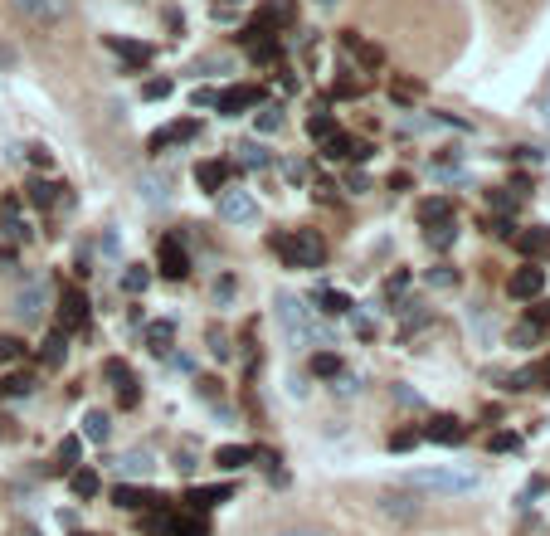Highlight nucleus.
Returning a JSON list of instances; mask_svg holds the SVG:
<instances>
[{
    "label": "nucleus",
    "mask_w": 550,
    "mask_h": 536,
    "mask_svg": "<svg viewBox=\"0 0 550 536\" xmlns=\"http://www.w3.org/2000/svg\"><path fill=\"white\" fill-rule=\"evenodd\" d=\"M268 249L283 259L288 268H322L327 264V239L317 230H283L268 234Z\"/></svg>",
    "instance_id": "1"
},
{
    "label": "nucleus",
    "mask_w": 550,
    "mask_h": 536,
    "mask_svg": "<svg viewBox=\"0 0 550 536\" xmlns=\"http://www.w3.org/2000/svg\"><path fill=\"white\" fill-rule=\"evenodd\" d=\"M404 488H419V493H443V498H463L477 488L473 468H414L404 478Z\"/></svg>",
    "instance_id": "2"
},
{
    "label": "nucleus",
    "mask_w": 550,
    "mask_h": 536,
    "mask_svg": "<svg viewBox=\"0 0 550 536\" xmlns=\"http://www.w3.org/2000/svg\"><path fill=\"white\" fill-rule=\"evenodd\" d=\"M273 312H278L283 342L293 346V351L317 342V322H312V312H307V303H302L297 293H278V298H273Z\"/></svg>",
    "instance_id": "3"
},
{
    "label": "nucleus",
    "mask_w": 550,
    "mask_h": 536,
    "mask_svg": "<svg viewBox=\"0 0 550 536\" xmlns=\"http://www.w3.org/2000/svg\"><path fill=\"white\" fill-rule=\"evenodd\" d=\"M49 278H30V283H20V293L10 298V312H15V322L20 327H39L44 322V303H49Z\"/></svg>",
    "instance_id": "4"
},
{
    "label": "nucleus",
    "mask_w": 550,
    "mask_h": 536,
    "mask_svg": "<svg viewBox=\"0 0 550 536\" xmlns=\"http://www.w3.org/2000/svg\"><path fill=\"white\" fill-rule=\"evenodd\" d=\"M156 268H161V278L166 283H185L190 278V249L181 244V234H161L156 239Z\"/></svg>",
    "instance_id": "5"
},
{
    "label": "nucleus",
    "mask_w": 550,
    "mask_h": 536,
    "mask_svg": "<svg viewBox=\"0 0 550 536\" xmlns=\"http://www.w3.org/2000/svg\"><path fill=\"white\" fill-rule=\"evenodd\" d=\"M103 376H108V385H112V395H117V405L122 410H137L142 405V381H137V371L127 366V361H103Z\"/></svg>",
    "instance_id": "6"
},
{
    "label": "nucleus",
    "mask_w": 550,
    "mask_h": 536,
    "mask_svg": "<svg viewBox=\"0 0 550 536\" xmlns=\"http://www.w3.org/2000/svg\"><path fill=\"white\" fill-rule=\"evenodd\" d=\"M88 298L78 293V288H69L64 298H59V317H54V332H64V337H74V332H83L88 327Z\"/></svg>",
    "instance_id": "7"
},
{
    "label": "nucleus",
    "mask_w": 550,
    "mask_h": 536,
    "mask_svg": "<svg viewBox=\"0 0 550 536\" xmlns=\"http://www.w3.org/2000/svg\"><path fill=\"white\" fill-rule=\"evenodd\" d=\"M10 5H15L30 25H44V30L59 25V20H69V10H74V0H10Z\"/></svg>",
    "instance_id": "8"
},
{
    "label": "nucleus",
    "mask_w": 550,
    "mask_h": 536,
    "mask_svg": "<svg viewBox=\"0 0 550 536\" xmlns=\"http://www.w3.org/2000/svg\"><path fill=\"white\" fill-rule=\"evenodd\" d=\"M419 439H429V444H448V449H458L463 439H468V424L458 420V415H434V420L419 429Z\"/></svg>",
    "instance_id": "9"
},
{
    "label": "nucleus",
    "mask_w": 550,
    "mask_h": 536,
    "mask_svg": "<svg viewBox=\"0 0 550 536\" xmlns=\"http://www.w3.org/2000/svg\"><path fill=\"white\" fill-rule=\"evenodd\" d=\"M322 156H331V161H361V166H366L370 156H375V147H370V142H356L351 132H331L327 142H322Z\"/></svg>",
    "instance_id": "10"
},
{
    "label": "nucleus",
    "mask_w": 550,
    "mask_h": 536,
    "mask_svg": "<svg viewBox=\"0 0 550 536\" xmlns=\"http://www.w3.org/2000/svg\"><path fill=\"white\" fill-rule=\"evenodd\" d=\"M239 44H244V54H249L254 64H273V59L283 54L278 35H273V30H258V25H249V30L239 35Z\"/></svg>",
    "instance_id": "11"
},
{
    "label": "nucleus",
    "mask_w": 550,
    "mask_h": 536,
    "mask_svg": "<svg viewBox=\"0 0 550 536\" xmlns=\"http://www.w3.org/2000/svg\"><path fill=\"white\" fill-rule=\"evenodd\" d=\"M220 220L224 225H249V220H258V200L249 191H220Z\"/></svg>",
    "instance_id": "12"
},
{
    "label": "nucleus",
    "mask_w": 550,
    "mask_h": 536,
    "mask_svg": "<svg viewBox=\"0 0 550 536\" xmlns=\"http://www.w3.org/2000/svg\"><path fill=\"white\" fill-rule=\"evenodd\" d=\"M502 385H507L512 395H526V390H550V356H546V361L521 366V371H512V376H502Z\"/></svg>",
    "instance_id": "13"
},
{
    "label": "nucleus",
    "mask_w": 550,
    "mask_h": 536,
    "mask_svg": "<svg viewBox=\"0 0 550 536\" xmlns=\"http://www.w3.org/2000/svg\"><path fill=\"white\" fill-rule=\"evenodd\" d=\"M258 103H263V88H258V83H239V88H224L220 98H215V108H220L224 117L249 113V108H258Z\"/></svg>",
    "instance_id": "14"
},
{
    "label": "nucleus",
    "mask_w": 550,
    "mask_h": 536,
    "mask_svg": "<svg viewBox=\"0 0 550 536\" xmlns=\"http://www.w3.org/2000/svg\"><path fill=\"white\" fill-rule=\"evenodd\" d=\"M541 288H546V268H541V264L516 268L512 278H507V293H512L516 303H531V298H541Z\"/></svg>",
    "instance_id": "15"
},
{
    "label": "nucleus",
    "mask_w": 550,
    "mask_h": 536,
    "mask_svg": "<svg viewBox=\"0 0 550 536\" xmlns=\"http://www.w3.org/2000/svg\"><path fill=\"white\" fill-rule=\"evenodd\" d=\"M161 463H156V454L151 449H127L122 459H117V483H142V478H151Z\"/></svg>",
    "instance_id": "16"
},
{
    "label": "nucleus",
    "mask_w": 550,
    "mask_h": 536,
    "mask_svg": "<svg viewBox=\"0 0 550 536\" xmlns=\"http://www.w3.org/2000/svg\"><path fill=\"white\" fill-rule=\"evenodd\" d=\"M229 176H234V161H224V156H215V161H200V166H195V186H200L205 195L229 191Z\"/></svg>",
    "instance_id": "17"
},
{
    "label": "nucleus",
    "mask_w": 550,
    "mask_h": 536,
    "mask_svg": "<svg viewBox=\"0 0 550 536\" xmlns=\"http://www.w3.org/2000/svg\"><path fill=\"white\" fill-rule=\"evenodd\" d=\"M200 137V122L195 117H185V122H171V127H161V132H151V152H171V147H185V142H195Z\"/></svg>",
    "instance_id": "18"
},
{
    "label": "nucleus",
    "mask_w": 550,
    "mask_h": 536,
    "mask_svg": "<svg viewBox=\"0 0 550 536\" xmlns=\"http://www.w3.org/2000/svg\"><path fill=\"white\" fill-rule=\"evenodd\" d=\"M297 20V0H263L254 10V25L258 30H283Z\"/></svg>",
    "instance_id": "19"
},
{
    "label": "nucleus",
    "mask_w": 550,
    "mask_h": 536,
    "mask_svg": "<svg viewBox=\"0 0 550 536\" xmlns=\"http://www.w3.org/2000/svg\"><path fill=\"white\" fill-rule=\"evenodd\" d=\"M234 498V483H205V488H190L185 493V512H210V507H220V502Z\"/></svg>",
    "instance_id": "20"
},
{
    "label": "nucleus",
    "mask_w": 550,
    "mask_h": 536,
    "mask_svg": "<svg viewBox=\"0 0 550 536\" xmlns=\"http://www.w3.org/2000/svg\"><path fill=\"white\" fill-rule=\"evenodd\" d=\"M112 502H117L122 512H147V507H156V502H166V498H156L142 483H117V488H112Z\"/></svg>",
    "instance_id": "21"
},
{
    "label": "nucleus",
    "mask_w": 550,
    "mask_h": 536,
    "mask_svg": "<svg viewBox=\"0 0 550 536\" xmlns=\"http://www.w3.org/2000/svg\"><path fill=\"white\" fill-rule=\"evenodd\" d=\"M516 254H526V259H541L550 254V225H531V230H516L512 234Z\"/></svg>",
    "instance_id": "22"
},
{
    "label": "nucleus",
    "mask_w": 550,
    "mask_h": 536,
    "mask_svg": "<svg viewBox=\"0 0 550 536\" xmlns=\"http://www.w3.org/2000/svg\"><path fill=\"white\" fill-rule=\"evenodd\" d=\"M380 507H385V517H395V522H414L424 507H419V498L409 493V488H400V493H385L380 498Z\"/></svg>",
    "instance_id": "23"
},
{
    "label": "nucleus",
    "mask_w": 550,
    "mask_h": 536,
    "mask_svg": "<svg viewBox=\"0 0 550 536\" xmlns=\"http://www.w3.org/2000/svg\"><path fill=\"white\" fill-rule=\"evenodd\" d=\"M59 191H64L59 181H44V176H35V181L25 186V200H30L35 210H54V205H59Z\"/></svg>",
    "instance_id": "24"
},
{
    "label": "nucleus",
    "mask_w": 550,
    "mask_h": 536,
    "mask_svg": "<svg viewBox=\"0 0 550 536\" xmlns=\"http://www.w3.org/2000/svg\"><path fill=\"white\" fill-rule=\"evenodd\" d=\"M254 459H258L254 444H224V449H215V463H220L224 473H234V468H249Z\"/></svg>",
    "instance_id": "25"
},
{
    "label": "nucleus",
    "mask_w": 550,
    "mask_h": 536,
    "mask_svg": "<svg viewBox=\"0 0 550 536\" xmlns=\"http://www.w3.org/2000/svg\"><path fill=\"white\" fill-rule=\"evenodd\" d=\"M83 439H88V444H108L112 439V415L108 410H83Z\"/></svg>",
    "instance_id": "26"
},
{
    "label": "nucleus",
    "mask_w": 550,
    "mask_h": 536,
    "mask_svg": "<svg viewBox=\"0 0 550 536\" xmlns=\"http://www.w3.org/2000/svg\"><path fill=\"white\" fill-rule=\"evenodd\" d=\"M69 488H74L78 502H88L103 493V478H98V468H74V473H69Z\"/></svg>",
    "instance_id": "27"
},
{
    "label": "nucleus",
    "mask_w": 550,
    "mask_h": 536,
    "mask_svg": "<svg viewBox=\"0 0 550 536\" xmlns=\"http://www.w3.org/2000/svg\"><path fill=\"white\" fill-rule=\"evenodd\" d=\"M312 303L322 307V317H346V312L356 307L346 293H341V288H317V293H312Z\"/></svg>",
    "instance_id": "28"
},
{
    "label": "nucleus",
    "mask_w": 550,
    "mask_h": 536,
    "mask_svg": "<svg viewBox=\"0 0 550 536\" xmlns=\"http://www.w3.org/2000/svg\"><path fill=\"white\" fill-rule=\"evenodd\" d=\"M108 44H112V54H117L127 69H147V64H151V49H147V44H132V39H108Z\"/></svg>",
    "instance_id": "29"
},
{
    "label": "nucleus",
    "mask_w": 550,
    "mask_h": 536,
    "mask_svg": "<svg viewBox=\"0 0 550 536\" xmlns=\"http://www.w3.org/2000/svg\"><path fill=\"white\" fill-rule=\"evenodd\" d=\"M69 337H64V332H49V337H44V346H39V361H44V366H49V371H59V366H64V356H69Z\"/></svg>",
    "instance_id": "30"
},
{
    "label": "nucleus",
    "mask_w": 550,
    "mask_h": 536,
    "mask_svg": "<svg viewBox=\"0 0 550 536\" xmlns=\"http://www.w3.org/2000/svg\"><path fill=\"white\" fill-rule=\"evenodd\" d=\"M171 342H176V327H171V322H151L147 327V351L151 356H166Z\"/></svg>",
    "instance_id": "31"
},
{
    "label": "nucleus",
    "mask_w": 550,
    "mask_h": 536,
    "mask_svg": "<svg viewBox=\"0 0 550 536\" xmlns=\"http://www.w3.org/2000/svg\"><path fill=\"white\" fill-rule=\"evenodd\" d=\"M443 220H453V205H448L443 195H434V200L419 205V225H424V230H429V225H443Z\"/></svg>",
    "instance_id": "32"
},
{
    "label": "nucleus",
    "mask_w": 550,
    "mask_h": 536,
    "mask_svg": "<svg viewBox=\"0 0 550 536\" xmlns=\"http://www.w3.org/2000/svg\"><path fill=\"white\" fill-rule=\"evenodd\" d=\"M331 132H336V117H331L327 108H312V113H307V137H312V142H327Z\"/></svg>",
    "instance_id": "33"
},
{
    "label": "nucleus",
    "mask_w": 550,
    "mask_h": 536,
    "mask_svg": "<svg viewBox=\"0 0 550 536\" xmlns=\"http://www.w3.org/2000/svg\"><path fill=\"white\" fill-rule=\"evenodd\" d=\"M234 152H239V161H234V166H249V171H263V166H268V152H263L258 142H239Z\"/></svg>",
    "instance_id": "34"
},
{
    "label": "nucleus",
    "mask_w": 550,
    "mask_h": 536,
    "mask_svg": "<svg viewBox=\"0 0 550 536\" xmlns=\"http://www.w3.org/2000/svg\"><path fill=\"white\" fill-rule=\"evenodd\" d=\"M176 536H210V522H205V512H190V517H176Z\"/></svg>",
    "instance_id": "35"
},
{
    "label": "nucleus",
    "mask_w": 550,
    "mask_h": 536,
    "mask_svg": "<svg viewBox=\"0 0 550 536\" xmlns=\"http://www.w3.org/2000/svg\"><path fill=\"white\" fill-rule=\"evenodd\" d=\"M78 454H83V434H69V439L59 444V463H54V473H64L69 463H78Z\"/></svg>",
    "instance_id": "36"
},
{
    "label": "nucleus",
    "mask_w": 550,
    "mask_h": 536,
    "mask_svg": "<svg viewBox=\"0 0 550 536\" xmlns=\"http://www.w3.org/2000/svg\"><path fill=\"white\" fill-rule=\"evenodd\" d=\"M147 283H151L147 268H142V264H127V273H122V293H132V298H137V293H142Z\"/></svg>",
    "instance_id": "37"
},
{
    "label": "nucleus",
    "mask_w": 550,
    "mask_h": 536,
    "mask_svg": "<svg viewBox=\"0 0 550 536\" xmlns=\"http://www.w3.org/2000/svg\"><path fill=\"white\" fill-rule=\"evenodd\" d=\"M424 239H429L434 249H448V244L458 239V225H453V220H443V225H429V230H424Z\"/></svg>",
    "instance_id": "38"
},
{
    "label": "nucleus",
    "mask_w": 550,
    "mask_h": 536,
    "mask_svg": "<svg viewBox=\"0 0 550 536\" xmlns=\"http://www.w3.org/2000/svg\"><path fill=\"white\" fill-rule=\"evenodd\" d=\"M312 371H317V376H341V356H336V351H317V356H312Z\"/></svg>",
    "instance_id": "39"
},
{
    "label": "nucleus",
    "mask_w": 550,
    "mask_h": 536,
    "mask_svg": "<svg viewBox=\"0 0 550 536\" xmlns=\"http://www.w3.org/2000/svg\"><path fill=\"white\" fill-rule=\"evenodd\" d=\"M536 5H541V0H492V10H502V15H516V20H521V15H531Z\"/></svg>",
    "instance_id": "40"
},
{
    "label": "nucleus",
    "mask_w": 550,
    "mask_h": 536,
    "mask_svg": "<svg viewBox=\"0 0 550 536\" xmlns=\"http://www.w3.org/2000/svg\"><path fill=\"white\" fill-rule=\"evenodd\" d=\"M366 93V78H336V88H331V98H361Z\"/></svg>",
    "instance_id": "41"
},
{
    "label": "nucleus",
    "mask_w": 550,
    "mask_h": 536,
    "mask_svg": "<svg viewBox=\"0 0 550 536\" xmlns=\"http://www.w3.org/2000/svg\"><path fill=\"white\" fill-rule=\"evenodd\" d=\"M258 132H283V108H278V103H268V108L258 113Z\"/></svg>",
    "instance_id": "42"
},
{
    "label": "nucleus",
    "mask_w": 550,
    "mask_h": 536,
    "mask_svg": "<svg viewBox=\"0 0 550 536\" xmlns=\"http://www.w3.org/2000/svg\"><path fill=\"white\" fill-rule=\"evenodd\" d=\"M414 444H424L419 429H395V434H390V449H395V454H409Z\"/></svg>",
    "instance_id": "43"
},
{
    "label": "nucleus",
    "mask_w": 550,
    "mask_h": 536,
    "mask_svg": "<svg viewBox=\"0 0 550 536\" xmlns=\"http://www.w3.org/2000/svg\"><path fill=\"white\" fill-rule=\"evenodd\" d=\"M487 449H492V454H516V449H521V439L502 429V434H492V439H487Z\"/></svg>",
    "instance_id": "44"
},
{
    "label": "nucleus",
    "mask_w": 550,
    "mask_h": 536,
    "mask_svg": "<svg viewBox=\"0 0 550 536\" xmlns=\"http://www.w3.org/2000/svg\"><path fill=\"white\" fill-rule=\"evenodd\" d=\"M210 356H215V361H229V356H234V346H229V337H224L220 327H210Z\"/></svg>",
    "instance_id": "45"
},
{
    "label": "nucleus",
    "mask_w": 550,
    "mask_h": 536,
    "mask_svg": "<svg viewBox=\"0 0 550 536\" xmlns=\"http://www.w3.org/2000/svg\"><path fill=\"white\" fill-rule=\"evenodd\" d=\"M20 356H25V342H20V337H0V361H5V366H15Z\"/></svg>",
    "instance_id": "46"
},
{
    "label": "nucleus",
    "mask_w": 550,
    "mask_h": 536,
    "mask_svg": "<svg viewBox=\"0 0 550 536\" xmlns=\"http://www.w3.org/2000/svg\"><path fill=\"white\" fill-rule=\"evenodd\" d=\"M429 283H434V288H453V283H458V273H453V264H434V268H429Z\"/></svg>",
    "instance_id": "47"
},
{
    "label": "nucleus",
    "mask_w": 550,
    "mask_h": 536,
    "mask_svg": "<svg viewBox=\"0 0 550 536\" xmlns=\"http://www.w3.org/2000/svg\"><path fill=\"white\" fill-rule=\"evenodd\" d=\"M171 88H176L171 78H151L147 88H142V98H147V103H156V98H171Z\"/></svg>",
    "instance_id": "48"
},
{
    "label": "nucleus",
    "mask_w": 550,
    "mask_h": 536,
    "mask_svg": "<svg viewBox=\"0 0 550 536\" xmlns=\"http://www.w3.org/2000/svg\"><path fill=\"white\" fill-rule=\"evenodd\" d=\"M244 5H249V0H215V5H210V15H215V20H234Z\"/></svg>",
    "instance_id": "49"
},
{
    "label": "nucleus",
    "mask_w": 550,
    "mask_h": 536,
    "mask_svg": "<svg viewBox=\"0 0 550 536\" xmlns=\"http://www.w3.org/2000/svg\"><path fill=\"white\" fill-rule=\"evenodd\" d=\"M526 322H531L536 332H550V303H536L531 312H526Z\"/></svg>",
    "instance_id": "50"
},
{
    "label": "nucleus",
    "mask_w": 550,
    "mask_h": 536,
    "mask_svg": "<svg viewBox=\"0 0 550 536\" xmlns=\"http://www.w3.org/2000/svg\"><path fill=\"white\" fill-rule=\"evenodd\" d=\"M15 64H20V49H15V44H5V39H0V74H10V69H15Z\"/></svg>",
    "instance_id": "51"
},
{
    "label": "nucleus",
    "mask_w": 550,
    "mask_h": 536,
    "mask_svg": "<svg viewBox=\"0 0 550 536\" xmlns=\"http://www.w3.org/2000/svg\"><path fill=\"white\" fill-rule=\"evenodd\" d=\"M404 288H409V273H395V278L385 283V298H400Z\"/></svg>",
    "instance_id": "52"
},
{
    "label": "nucleus",
    "mask_w": 550,
    "mask_h": 536,
    "mask_svg": "<svg viewBox=\"0 0 550 536\" xmlns=\"http://www.w3.org/2000/svg\"><path fill=\"white\" fill-rule=\"evenodd\" d=\"M395 400H400V405H409V410H419V395H414L409 385H395Z\"/></svg>",
    "instance_id": "53"
},
{
    "label": "nucleus",
    "mask_w": 550,
    "mask_h": 536,
    "mask_svg": "<svg viewBox=\"0 0 550 536\" xmlns=\"http://www.w3.org/2000/svg\"><path fill=\"white\" fill-rule=\"evenodd\" d=\"M195 385H200L205 400H220V381H215V376H205V381H195Z\"/></svg>",
    "instance_id": "54"
},
{
    "label": "nucleus",
    "mask_w": 550,
    "mask_h": 536,
    "mask_svg": "<svg viewBox=\"0 0 550 536\" xmlns=\"http://www.w3.org/2000/svg\"><path fill=\"white\" fill-rule=\"evenodd\" d=\"M536 113H541V122L550 127V78H546V88H541V103H536Z\"/></svg>",
    "instance_id": "55"
},
{
    "label": "nucleus",
    "mask_w": 550,
    "mask_h": 536,
    "mask_svg": "<svg viewBox=\"0 0 550 536\" xmlns=\"http://www.w3.org/2000/svg\"><path fill=\"white\" fill-rule=\"evenodd\" d=\"M30 161H35L39 171H49V166H54V156L44 152V147H30Z\"/></svg>",
    "instance_id": "56"
},
{
    "label": "nucleus",
    "mask_w": 550,
    "mask_h": 536,
    "mask_svg": "<svg viewBox=\"0 0 550 536\" xmlns=\"http://www.w3.org/2000/svg\"><path fill=\"white\" fill-rule=\"evenodd\" d=\"M346 191H356V195H361V191H370V181L361 176V171H351V176H346Z\"/></svg>",
    "instance_id": "57"
},
{
    "label": "nucleus",
    "mask_w": 550,
    "mask_h": 536,
    "mask_svg": "<svg viewBox=\"0 0 550 536\" xmlns=\"http://www.w3.org/2000/svg\"><path fill=\"white\" fill-rule=\"evenodd\" d=\"M215 98H220V93H210V88H195V108H215Z\"/></svg>",
    "instance_id": "58"
},
{
    "label": "nucleus",
    "mask_w": 550,
    "mask_h": 536,
    "mask_svg": "<svg viewBox=\"0 0 550 536\" xmlns=\"http://www.w3.org/2000/svg\"><path fill=\"white\" fill-rule=\"evenodd\" d=\"M215 298H220V303L234 298V278H220V283H215Z\"/></svg>",
    "instance_id": "59"
},
{
    "label": "nucleus",
    "mask_w": 550,
    "mask_h": 536,
    "mask_svg": "<svg viewBox=\"0 0 550 536\" xmlns=\"http://www.w3.org/2000/svg\"><path fill=\"white\" fill-rule=\"evenodd\" d=\"M176 468H181V473H195V454H190V449H181V454H176Z\"/></svg>",
    "instance_id": "60"
},
{
    "label": "nucleus",
    "mask_w": 550,
    "mask_h": 536,
    "mask_svg": "<svg viewBox=\"0 0 550 536\" xmlns=\"http://www.w3.org/2000/svg\"><path fill=\"white\" fill-rule=\"evenodd\" d=\"M15 268V249H0V273H10Z\"/></svg>",
    "instance_id": "61"
},
{
    "label": "nucleus",
    "mask_w": 550,
    "mask_h": 536,
    "mask_svg": "<svg viewBox=\"0 0 550 536\" xmlns=\"http://www.w3.org/2000/svg\"><path fill=\"white\" fill-rule=\"evenodd\" d=\"M283 536H322V532H283Z\"/></svg>",
    "instance_id": "62"
},
{
    "label": "nucleus",
    "mask_w": 550,
    "mask_h": 536,
    "mask_svg": "<svg viewBox=\"0 0 550 536\" xmlns=\"http://www.w3.org/2000/svg\"><path fill=\"white\" fill-rule=\"evenodd\" d=\"M74 536H98V532H74Z\"/></svg>",
    "instance_id": "63"
},
{
    "label": "nucleus",
    "mask_w": 550,
    "mask_h": 536,
    "mask_svg": "<svg viewBox=\"0 0 550 536\" xmlns=\"http://www.w3.org/2000/svg\"><path fill=\"white\" fill-rule=\"evenodd\" d=\"M30 536H39V532H30Z\"/></svg>",
    "instance_id": "64"
}]
</instances>
